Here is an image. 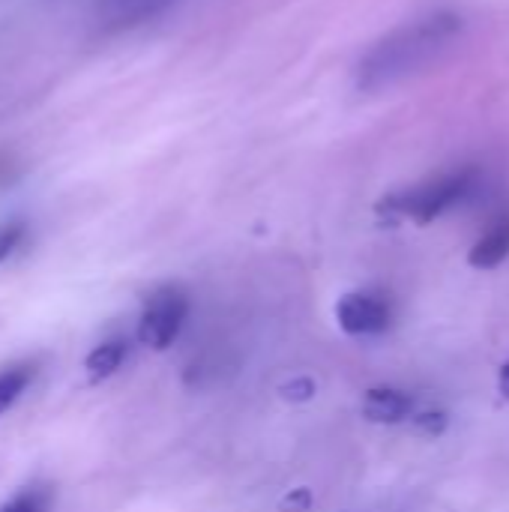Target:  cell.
I'll use <instances>...</instances> for the list:
<instances>
[{
    "instance_id": "cell-1",
    "label": "cell",
    "mask_w": 509,
    "mask_h": 512,
    "mask_svg": "<svg viewBox=\"0 0 509 512\" xmlns=\"http://www.w3.org/2000/svg\"><path fill=\"white\" fill-rule=\"evenodd\" d=\"M459 33L462 15L447 9L393 27L360 57L357 87L366 93H381L408 81L411 75L423 72L438 54H444Z\"/></svg>"
},
{
    "instance_id": "cell-2",
    "label": "cell",
    "mask_w": 509,
    "mask_h": 512,
    "mask_svg": "<svg viewBox=\"0 0 509 512\" xmlns=\"http://www.w3.org/2000/svg\"><path fill=\"white\" fill-rule=\"evenodd\" d=\"M477 171L474 168H456L447 174H438L426 183H417L411 189H402L390 198H384L381 210L390 213V219H411L417 225H429L441 219L447 210L465 204L477 189Z\"/></svg>"
},
{
    "instance_id": "cell-3",
    "label": "cell",
    "mask_w": 509,
    "mask_h": 512,
    "mask_svg": "<svg viewBox=\"0 0 509 512\" xmlns=\"http://www.w3.org/2000/svg\"><path fill=\"white\" fill-rule=\"evenodd\" d=\"M189 318V297L177 285H165L153 291L138 318V342L150 351H165L177 342L183 324Z\"/></svg>"
},
{
    "instance_id": "cell-4",
    "label": "cell",
    "mask_w": 509,
    "mask_h": 512,
    "mask_svg": "<svg viewBox=\"0 0 509 512\" xmlns=\"http://www.w3.org/2000/svg\"><path fill=\"white\" fill-rule=\"evenodd\" d=\"M336 318H339V327L348 336H378V333L390 330L393 306H390V300L384 294L354 291V294H345L339 300Z\"/></svg>"
},
{
    "instance_id": "cell-5",
    "label": "cell",
    "mask_w": 509,
    "mask_h": 512,
    "mask_svg": "<svg viewBox=\"0 0 509 512\" xmlns=\"http://www.w3.org/2000/svg\"><path fill=\"white\" fill-rule=\"evenodd\" d=\"M414 414H417V399L408 390H399V387H372L363 396V417L369 423L399 426V423H408Z\"/></svg>"
},
{
    "instance_id": "cell-6",
    "label": "cell",
    "mask_w": 509,
    "mask_h": 512,
    "mask_svg": "<svg viewBox=\"0 0 509 512\" xmlns=\"http://www.w3.org/2000/svg\"><path fill=\"white\" fill-rule=\"evenodd\" d=\"M171 3L174 0H99L96 15L105 30H129L156 18Z\"/></svg>"
},
{
    "instance_id": "cell-7",
    "label": "cell",
    "mask_w": 509,
    "mask_h": 512,
    "mask_svg": "<svg viewBox=\"0 0 509 512\" xmlns=\"http://www.w3.org/2000/svg\"><path fill=\"white\" fill-rule=\"evenodd\" d=\"M509 258V213H501L486 231L483 237L474 243L468 261L477 270H495L498 264H504Z\"/></svg>"
},
{
    "instance_id": "cell-8",
    "label": "cell",
    "mask_w": 509,
    "mask_h": 512,
    "mask_svg": "<svg viewBox=\"0 0 509 512\" xmlns=\"http://www.w3.org/2000/svg\"><path fill=\"white\" fill-rule=\"evenodd\" d=\"M126 354H129L126 339H108V342L96 345V348L87 354V360H84L87 381H90V384H102V381H108L111 375H117V369L126 363Z\"/></svg>"
},
{
    "instance_id": "cell-9",
    "label": "cell",
    "mask_w": 509,
    "mask_h": 512,
    "mask_svg": "<svg viewBox=\"0 0 509 512\" xmlns=\"http://www.w3.org/2000/svg\"><path fill=\"white\" fill-rule=\"evenodd\" d=\"M36 378V363H12L0 372V417L27 393Z\"/></svg>"
},
{
    "instance_id": "cell-10",
    "label": "cell",
    "mask_w": 509,
    "mask_h": 512,
    "mask_svg": "<svg viewBox=\"0 0 509 512\" xmlns=\"http://www.w3.org/2000/svg\"><path fill=\"white\" fill-rule=\"evenodd\" d=\"M48 504H51L48 489L33 486V489L18 492L15 498H9V501L0 507V512H48Z\"/></svg>"
},
{
    "instance_id": "cell-11",
    "label": "cell",
    "mask_w": 509,
    "mask_h": 512,
    "mask_svg": "<svg viewBox=\"0 0 509 512\" xmlns=\"http://www.w3.org/2000/svg\"><path fill=\"white\" fill-rule=\"evenodd\" d=\"M24 234H27V225L21 219L0 222V264L15 255V249L24 243Z\"/></svg>"
},
{
    "instance_id": "cell-12",
    "label": "cell",
    "mask_w": 509,
    "mask_h": 512,
    "mask_svg": "<svg viewBox=\"0 0 509 512\" xmlns=\"http://www.w3.org/2000/svg\"><path fill=\"white\" fill-rule=\"evenodd\" d=\"M411 423H414V429L420 432V435H429V438H438V435H444V429H447V414L444 411H432V408H417V414L411 417Z\"/></svg>"
},
{
    "instance_id": "cell-13",
    "label": "cell",
    "mask_w": 509,
    "mask_h": 512,
    "mask_svg": "<svg viewBox=\"0 0 509 512\" xmlns=\"http://www.w3.org/2000/svg\"><path fill=\"white\" fill-rule=\"evenodd\" d=\"M498 387H501V396L509 402V360L501 366V372H498Z\"/></svg>"
}]
</instances>
